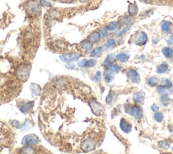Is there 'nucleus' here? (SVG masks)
Returning <instances> with one entry per match:
<instances>
[{"mask_svg":"<svg viewBox=\"0 0 173 154\" xmlns=\"http://www.w3.org/2000/svg\"><path fill=\"white\" fill-rule=\"evenodd\" d=\"M148 41V36L147 34L143 31H139L134 35L133 38V42L138 46H143Z\"/></svg>","mask_w":173,"mask_h":154,"instance_id":"f257e3e1","label":"nucleus"},{"mask_svg":"<svg viewBox=\"0 0 173 154\" xmlns=\"http://www.w3.org/2000/svg\"><path fill=\"white\" fill-rule=\"evenodd\" d=\"M96 143L95 141L90 138V139H87L83 141V143L81 144V149L84 151V152H89V151H91L93 149H94L95 148Z\"/></svg>","mask_w":173,"mask_h":154,"instance_id":"f03ea898","label":"nucleus"},{"mask_svg":"<svg viewBox=\"0 0 173 154\" xmlns=\"http://www.w3.org/2000/svg\"><path fill=\"white\" fill-rule=\"evenodd\" d=\"M29 66L27 65H22L18 70V76L19 79L22 80V81H25L28 78L29 76Z\"/></svg>","mask_w":173,"mask_h":154,"instance_id":"7ed1b4c3","label":"nucleus"},{"mask_svg":"<svg viewBox=\"0 0 173 154\" xmlns=\"http://www.w3.org/2000/svg\"><path fill=\"white\" fill-rule=\"evenodd\" d=\"M80 57V55L76 53H65L60 56V59L64 62L70 63L75 61L78 60Z\"/></svg>","mask_w":173,"mask_h":154,"instance_id":"20e7f679","label":"nucleus"},{"mask_svg":"<svg viewBox=\"0 0 173 154\" xmlns=\"http://www.w3.org/2000/svg\"><path fill=\"white\" fill-rule=\"evenodd\" d=\"M38 143H39V138L33 134H28L22 139V143L24 145H35Z\"/></svg>","mask_w":173,"mask_h":154,"instance_id":"39448f33","label":"nucleus"},{"mask_svg":"<svg viewBox=\"0 0 173 154\" xmlns=\"http://www.w3.org/2000/svg\"><path fill=\"white\" fill-rule=\"evenodd\" d=\"M127 76L131 82L133 83H136V84H138L141 81L139 73L137 72L133 68H130L128 70Z\"/></svg>","mask_w":173,"mask_h":154,"instance_id":"423d86ee","label":"nucleus"},{"mask_svg":"<svg viewBox=\"0 0 173 154\" xmlns=\"http://www.w3.org/2000/svg\"><path fill=\"white\" fill-rule=\"evenodd\" d=\"M129 113L133 116L134 118L136 119H141L143 116V111L142 109L139 105H133L131 108H129Z\"/></svg>","mask_w":173,"mask_h":154,"instance_id":"0eeeda50","label":"nucleus"},{"mask_svg":"<svg viewBox=\"0 0 173 154\" xmlns=\"http://www.w3.org/2000/svg\"><path fill=\"white\" fill-rule=\"evenodd\" d=\"M96 64H97V61L95 59H83L78 62V66L81 68H93L96 65Z\"/></svg>","mask_w":173,"mask_h":154,"instance_id":"6e6552de","label":"nucleus"},{"mask_svg":"<svg viewBox=\"0 0 173 154\" xmlns=\"http://www.w3.org/2000/svg\"><path fill=\"white\" fill-rule=\"evenodd\" d=\"M172 24L170 21L164 20L161 24V30L165 35H171L172 31Z\"/></svg>","mask_w":173,"mask_h":154,"instance_id":"1a4fd4ad","label":"nucleus"},{"mask_svg":"<svg viewBox=\"0 0 173 154\" xmlns=\"http://www.w3.org/2000/svg\"><path fill=\"white\" fill-rule=\"evenodd\" d=\"M27 11L30 14H36L39 11V7L38 3L35 1L31 2L27 6Z\"/></svg>","mask_w":173,"mask_h":154,"instance_id":"9d476101","label":"nucleus"},{"mask_svg":"<svg viewBox=\"0 0 173 154\" xmlns=\"http://www.w3.org/2000/svg\"><path fill=\"white\" fill-rule=\"evenodd\" d=\"M145 93L143 91H139L134 94L133 96V99L134 101L137 104H143L144 100H145Z\"/></svg>","mask_w":173,"mask_h":154,"instance_id":"9b49d317","label":"nucleus"},{"mask_svg":"<svg viewBox=\"0 0 173 154\" xmlns=\"http://www.w3.org/2000/svg\"><path fill=\"white\" fill-rule=\"evenodd\" d=\"M121 27L122 26L119 22L114 21L111 22L110 23H109L105 28H107V30L110 32V33H114V32L119 31Z\"/></svg>","mask_w":173,"mask_h":154,"instance_id":"f8f14e48","label":"nucleus"},{"mask_svg":"<svg viewBox=\"0 0 173 154\" xmlns=\"http://www.w3.org/2000/svg\"><path fill=\"white\" fill-rule=\"evenodd\" d=\"M130 58V54L128 51H122L116 56V60L120 63H125Z\"/></svg>","mask_w":173,"mask_h":154,"instance_id":"ddd939ff","label":"nucleus"},{"mask_svg":"<svg viewBox=\"0 0 173 154\" xmlns=\"http://www.w3.org/2000/svg\"><path fill=\"white\" fill-rule=\"evenodd\" d=\"M101 38V37L100 32L95 31V32H93V33H91L90 35H89L88 40L90 41L91 43L95 44V43H98L100 42Z\"/></svg>","mask_w":173,"mask_h":154,"instance_id":"4468645a","label":"nucleus"},{"mask_svg":"<svg viewBox=\"0 0 173 154\" xmlns=\"http://www.w3.org/2000/svg\"><path fill=\"white\" fill-rule=\"evenodd\" d=\"M128 13H129V16L131 18L136 16L137 14H138V7H137L135 2L132 3V4H130L129 5V7H128Z\"/></svg>","mask_w":173,"mask_h":154,"instance_id":"2eb2a0df","label":"nucleus"},{"mask_svg":"<svg viewBox=\"0 0 173 154\" xmlns=\"http://www.w3.org/2000/svg\"><path fill=\"white\" fill-rule=\"evenodd\" d=\"M120 127L122 130L125 133H129L131 131V128H132V126L131 124L127 121L125 119H122L120 123Z\"/></svg>","mask_w":173,"mask_h":154,"instance_id":"dca6fc26","label":"nucleus"},{"mask_svg":"<svg viewBox=\"0 0 173 154\" xmlns=\"http://www.w3.org/2000/svg\"><path fill=\"white\" fill-rule=\"evenodd\" d=\"M116 60V56L114 55V53L110 54L107 56L106 58L104 60V62L103 63V66L106 67V68H109L112 64H113L114 61Z\"/></svg>","mask_w":173,"mask_h":154,"instance_id":"f3484780","label":"nucleus"},{"mask_svg":"<svg viewBox=\"0 0 173 154\" xmlns=\"http://www.w3.org/2000/svg\"><path fill=\"white\" fill-rule=\"evenodd\" d=\"M168 70V64L166 62H163L157 67V72L158 74H164Z\"/></svg>","mask_w":173,"mask_h":154,"instance_id":"a211bd4d","label":"nucleus"},{"mask_svg":"<svg viewBox=\"0 0 173 154\" xmlns=\"http://www.w3.org/2000/svg\"><path fill=\"white\" fill-rule=\"evenodd\" d=\"M162 52L165 57H171L173 54V49L171 46H166L162 48Z\"/></svg>","mask_w":173,"mask_h":154,"instance_id":"6ab92c4d","label":"nucleus"},{"mask_svg":"<svg viewBox=\"0 0 173 154\" xmlns=\"http://www.w3.org/2000/svg\"><path fill=\"white\" fill-rule=\"evenodd\" d=\"M102 53H103V47H97L95 48L94 50H92L90 56L93 57H100L102 54Z\"/></svg>","mask_w":173,"mask_h":154,"instance_id":"aec40b11","label":"nucleus"},{"mask_svg":"<svg viewBox=\"0 0 173 154\" xmlns=\"http://www.w3.org/2000/svg\"><path fill=\"white\" fill-rule=\"evenodd\" d=\"M81 47L83 51H85V52H88V51L92 50L93 43H91L89 40L85 41L84 42L81 43Z\"/></svg>","mask_w":173,"mask_h":154,"instance_id":"412c9836","label":"nucleus"},{"mask_svg":"<svg viewBox=\"0 0 173 154\" xmlns=\"http://www.w3.org/2000/svg\"><path fill=\"white\" fill-rule=\"evenodd\" d=\"M157 91L159 94L160 95H168L169 94H171L172 91V89H167L165 86H162V85H159L157 87Z\"/></svg>","mask_w":173,"mask_h":154,"instance_id":"4be33fe9","label":"nucleus"},{"mask_svg":"<svg viewBox=\"0 0 173 154\" xmlns=\"http://www.w3.org/2000/svg\"><path fill=\"white\" fill-rule=\"evenodd\" d=\"M104 78L105 81L107 83L110 82L111 81H113V79L114 78V74L109 71V70L108 71H105L104 74Z\"/></svg>","mask_w":173,"mask_h":154,"instance_id":"5701e85b","label":"nucleus"},{"mask_svg":"<svg viewBox=\"0 0 173 154\" xmlns=\"http://www.w3.org/2000/svg\"><path fill=\"white\" fill-rule=\"evenodd\" d=\"M116 99V95L114 94V92L110 91L109 93V94L106 97V102L108 104H112V103H114Z\"/></svg>","mask_w":173,"mask_h":154,"instance_id":"b1692460","label":"nucleus"},{"mask_svg":"<svg viewBox=\"0 0 173 154\" xmlns=\"http://www.w3.org/2000/svg\"><path fill=\"white\" fill-rule=\"evenodd\" d=\"M160 100H161L162 104L164 106H168L171 102V99L170 98L168 95H162L161 96V98H160Z\"/></svg>","mask_w":173,"mask_h":154,"instance_id":"393cba45","label":"nucleus"},{"mask_svg":"<svg viewBox=\"0 0 173 154\" xmlns=\"http://www.w3.org/2000/svg\"><path fill=\"white\" fill-rule=\"evenodd\" d=\"M116 41L115 38H109L105 43V47L106 48L107 50H110L111 48H112L113 47L116 46Z\"/></svg>","mask_w":173,"mask_h":154,"instance_id":"a878e982","label":"nucleus"},{"mask_svg":"<svg viewBox=\"0 0 173 154\" xmlns=\"http://www.w3.org/2000/svg\"><path fill=\"white\" fill-rule=\"evenodd\" d=\"M36 151L33 147L28 146L22 149L20 151V154H35Z\"/></svg>","mask_w":173,"mask_h":154,"instance_id":"bb28decb","label":"nucleus"},{"mask_svg":"<svg viewBox=\"0 0 173 154\" xmlns=\"http://www.w3.org/2000/svg\"><path fill=\"white\" fill-rule=\"evenodd\" d=\"M158 79L156 76H152L147 80V85L151 87H155L158 85Z\"/></svg>","mask_w":173,"mask_h":154,"instance_id":"cd10ccee","label":"nucleus"},{"mask_svg":"<svg viewBox=\"0 0 173 154\" xmlns=\"http://www.w3.org/2000/svg\"><path fill=\"white\" fill-rule=\"evenodd\" d=\"M132 26H133V24L126 25L125 27H124L123 30H121L120 32H118V33L117 34V37H122L123 36H124V35H125L127 33V32L131 29V27H132Z\"/></svg>","mask_w":173,"mask_h":154,"instance_id":"c85d7f7f","label":"nucleus"},{"mask_svg":"<svg viewBox=\"0 0 173 154\" xmlns=\"http://www.w3.org/2000/svg\"><path fill=\"white\" fill-rule=\"evenodd\" d=\"M161 85L165 86L167 89H172V82L171 80L168 79H163L161 81Z\"/></svg>","mask_w":173,"mask_h":154,"instance_id":"c756f323","label":"nucleus"},{"mask_svg":"<svg viewBox=\"0 0 173 154\" xmlns=\"http://www.w3.org/2000/svg\"><path fill=\"white\" fill-rule=\"evenodd\" d=\"M108 68L109 71L114 74V73H118L120 71V66L119 65H118L117 64H112V65Z\"/></svg>","mask_w":173,"mask_h":154,"instance_id":"7c9ffc66","label":"nucleus"},{"mask_svg":"<svg viewBox=\"0 0 173 154\" xmlns=\"http://www.w3.org/2000/svg\"><path fill=\"white\" fill-rule=\"evenodd\" d=\"M33 106V101L32 102H28L26 104L24 105L22 108H21V112H24V113H27L28 111H29L32 107Z\"/></svg>","mask_w":173,"mask_h":154,"instance_id":"2f4dec72","label":"nucleus"},{"mask_svg":"<svg viewBox=\"0 0 173 154\" xmlns=\"http://www.w3.org/2000/svg\"><path fill=\"white\" fill-rule=\"evenodd\" d=\"M91 108L93 111L94 112V113L95 114H98V113H100L101 110H100V105H99L97 102H94L93 104L91 105Z\"/></svg>","mask_w":173,"mask_h":154,"instance_id":"473e14b6","label":"nucleus"},{"mask_svg":"<svg viewBox=\"0 0 173 154\" xmlns=\"http://www.w3.org/2000/svg\"><path fill=\"white\" fill-rule=\"evenodd\" d=\"M100 33L101 35V38H107L109 37V35H110V32H109L106 28H101L100 31Z\"/></svg>","mask_w":173,"mask_h":154,"instance_id":"72a5a7b5","label":"nucleus"},{"mask_svg":"<svg viewBox=\"0 0 173 154\" xmlns=\"http://www.w3.org/2000/svg\"><path fill=\"white\" fill-rule=\"evenodd\" d=\"M154 118H155L156 121L158 122V123H161V122L163 120L164 116H163V114H162V112H157L154 115Z\"/></svg>","mask_w":173,"mask_h":154,"instance_id":"f704fd0d","label":"nucleus"},{"mask_svg":"<svg viewBox=\"0 0 173 154\" xmlns=\"http://www.w3.org/2000/svg\"><path fill=\"white\" fill-rule=\"evenodd\" d=\"M159 145L160 146L162 147V148L163 149H167L169 147V144L168 143L166 142V141H160V142L159 143Z\"/></svg>","mask_w":173,"mask_h":154,"instance_id":"c9c22d12","label":"nucleus"},{"mask_svg":"<svg viewBox=\"0 0 173 154\" xmlns=\"http://www.w3.org/2000/svg\"><path fill=\"white\" fill-rule=\"evenodd\" d=\"M101 72L100 71H98L96 72V74L95 75V76H94V80L96 81V82H100V80H101Z\"/></svg>","mask_w":173,"mask_h":154,"instance_id":"e433bc0d","label":"nucleus"},{"mask_svg":"<svg viewBox=\"0 0 173 154\" xmlns=\"http://www.w3.org/2000/svg\"><path fill=\"white\" fill-rule=\"evenodd\" d=\"M167 44L169 46H172L173 45V33L171 34V36L168 38V39L167 40Z\"/></svg>","mask_w":173,"mask_h":154,"instance_id":"4c0bfd02","label":"nucleus"},{"mask_svg":"<svg viewBox=\"0 0 173 154\" xmlns=\"http://www.w3.org/2000/svg\"><path fill=\"white\" fill-rule=\"evenodd\" d=\"M151 109H152V110L153 112H158V111H159V109H160V108H159V106H158V105L154 104H153V105H152Z\"/></svg>","mask_w":173,"mask_h":154,"instance_id":"58836bf2","label":"nucleus"},{"mask_svg":"<svg viewBox=\"0 0 173 154\" xmlns=\"http://www.w3.org/2000/svg\"><path fill=\"white\" fill-rule=\"evenodd\" d=\"M12 125H13V126L16 128H21L22 127L20 124L17 121H13V123H12Z\"/></svg>","mask_w":173,"mask_h":154,"instance_id":"ea45409f","label":"nucleus"},{"mask_svg":"<svg viewBox=\"0 0 173 154\" xmlns=\"http://www.w3.org/2000/svg\"><path fill=\"white\" fill-rule=\"evenodd\" d=\"M140 1L145 2V3H149V2H152L153 0H140Z\"/></svg>","mask_w":173,"mask_h":154,"instance_id":"a19ab883","label":"nucleus"},{"mask_svg":"<svg viewBox=\"0 0 173 154\" xmlns=\"http://www.w3.org/2000/svg\"><path fill=\"white\" fill-rule=\"evenodd\" d=\"M171 60L172 62H173V54L172 55V56L171 57Z\"/></svg>","mask_w":173,"mask_h":154,"instance_id":"79ce46f5","label":"nucleus"},{"mask_svg":"<svg viewBox=\"0 0 173 154\" xmlns=\"http://www.w3.org/2000/svg\"><path fill=\"white\" fill-rule=\"evenodd\" d=\"M62 1H63V2H69V1H70V0H62Z\"/></svg>","mask_w":173,"mask_h":154,"instance_id":"37998d69","label":"nucleus"},{"mask_svg":"<svg viewBox=\"0 0 173 154\" xmlns=\"http://www.w3.org/2000/svg\"><path fill=\"white\" fill-rule=\"evenodd\" d=\"M171 131L172 133H173V127H172V130H171Z\"/></svg>","mask_w":173,"mask_h":154,"instance_id":"c03bdc74","label":"nucleus"},{"mask_svg":"<svg viewBox=\"0 0 173 154\" xmlns=\"http://www.w3.org/2000/svg\"><path fill=\"white\" fill-rule=\"evenodd\" d=\"M82 1H87V0H82Z\"/></svg>","mask_w":173,"mask_h":154,"instance_id":"a18cd8bd","label":"nucleus"},{"mask_svg":"<svg viewBox=\"0 0 173 154\" xmlns=\"http://www.w3.org/2000/svg\"><path fill=\"white\" fill-rule=\"evenodd\" d=\"M172 151H173V147H172Z\"/></svg>","mask_w":173,"mask_h":154,"instance_id":"49530a36","label":"nucleus"}]
</instances>
